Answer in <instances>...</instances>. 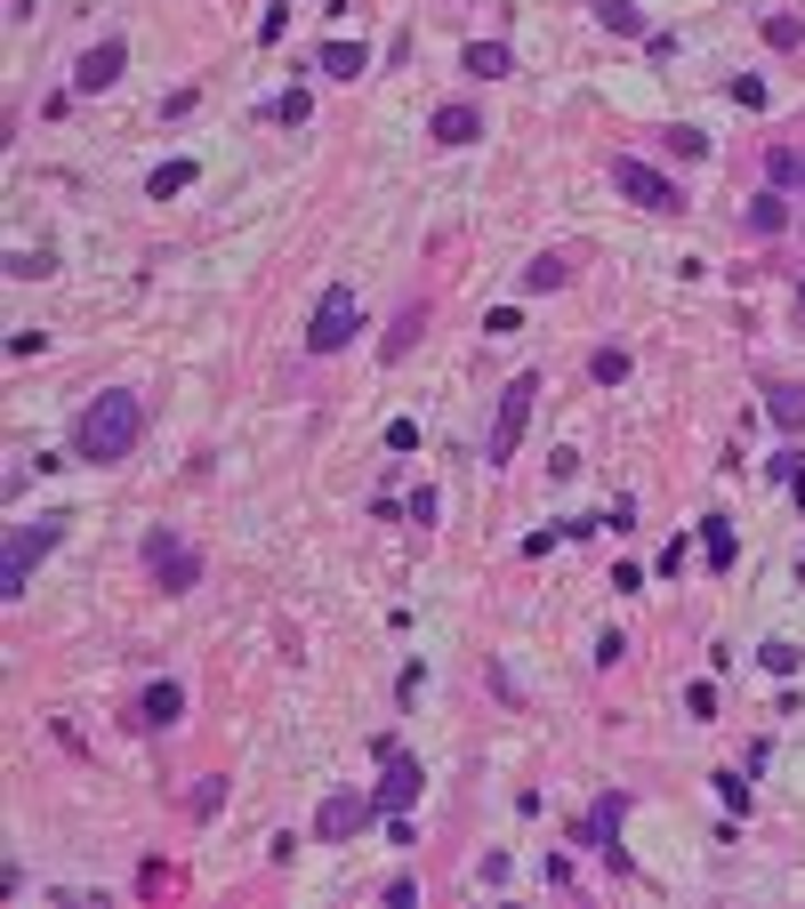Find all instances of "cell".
<instances>
[{
	"instance_id": "1",
	"label": "cell",
	"mask_w": 805,
	"mask_h": 909,
	"mask_svg": "<svg viewBox=\"0 0 805 909\" xmlns=\"http://www.w3.org/2000/svg\"><path fill=\"white\" fill-rule=\"evenodd\" d=\"M137 435H146V403L130 395V386H106L89 410H81V427H73V459H89V467H113V459H130Z\"/></svg>"
},
{
	"instance_id": "2",
	"label": "cell",
	"mask_w": 805,
	"mask_h": 909,
	"mask_svg": "<svg viewBox=\"0 0 805 909\" xmlns=\"http://www.w3.org/2000/svg\"><path fill=\"white\" fill-rule=\"evenodd\" d=\"M532 403H540V379H532V370L500 386V410H491V435H484V459L491 467L515 459V443H524V427H532Z\"/></svg>"
},
{
	"instance_id": "3",
	"label": "cell",
	"mask_w": 805,
	"mask_h": 909,
	"mask_svg": "<svg viewBox=\"0 0 805 909\" xmlns=\"http://www.w3.org/2000/svg\"><path fill=\"white\" fill-rule=\"evenodd\" d=\"M57 540H65V524H57V515H40V524H9V548H0V595H25L33 564H40Z\"/></svg>"
},
{
	"instance_id": "4",
	"label": "cell",
	"mask_w": 805,
	"mask_h": 909,
	"mask_svg": "<svg viewBox=\"0 0 805 909\" xmlns=\"http://www.w3.org/2000/svg\"><path fill=\"white\" fill-rule=\"evenodd\" d=\"M363 330V315H355V291L346 282H330V291L315 298V315H306V355H339L346 339Z\"/></svg>"
},
{
	"instance_id": "5",
	"label": "cell",
	"mask_w": 805,
	"mask_h": 909,
	"mask_svg": "<svg viewBox=\"0 0 805 909\" xmlns=\"http://www.w3.org/2000/svg\"><path fill=\"white\" fill-rule=\"evenodd\" d=\"M146 572H154V588H170V595H185L202 580V555L178 540V531H146Z\"/></svg>"
},
{
	"instance_id": "6",
	"label": "cell",
	"mask_w": 805,
	"mask_h": 909,
	"mask_svg": "<svg viewBox=\"0 0 805 909\" xmlns=\"http://www.w3.org/2000/svg\"><path fill=\"white\" fill-rule=\"evenodd\" d=\"M612 185H621L629 201H645V210H660V218H669V210H685V194H676V185L660 177L652 161H636V153H621V161H612Z\"/></svg>"
},
{
	"instance_id": "7",
	"label": "cell",
	"mask_w": 805,
	"mask_h": 909,
	"mask_svg": "<svg viewBox=\"0 0 805 909\" xmlns=\"http://www.w3.org/2000/svg\"><path fill=\"white\" fill-rule=\"evenodd\" d=\"M419 789H427V773H419V757H379V789H370V797H379V813H411V804H419Z\"/></svg>"
},
{
	"instance_id": "8",
	"label": "cell",
	"mask_w": 805,
	"mask_h": 909,
	"mask_svg": "<svg viewBox=\"0 0 805 909\" xmlns=\"http://www.w3.org/2000/svg\"><path fill=\"white\" fill-rule=\"evenodd\" d=\"M370 821H387V813H379V797H330L322 813H315V837H322V845H339V837L370 830Z\"/></svg>"
},
{
	"instance_id": "9",
	"label": "cell",
	"mask_w": 805,
	"mask_h": 909,
	"mask_svg": "<svg viewBox=\"0 0 805 909\" xmlns=\"http://www.w3.org/2000/svg\"><path fill=\"white\" fill-rule=\"evenodd\" d=\"M621 813H629V797L621 789H605V797H596V813H588V845H605V861H612V870H629V845H621Z\"/></svg>"
},
{
	"instance_id": "10",
	"label": "cell",
	"mask_w": 805,
	"mask_h": 909,
	"mask_svg": "<svg viewBox=\"0 0 805 909\" xmlns=\"http://www.w3.org/2000/svg\"><path fill=\"white\" fill-rule=\"evenodd\" d=\"M121 65H130V49H121V40H97V49L73 65V97H106L121 81Z\"/></svg>"
},
{
	"instance_id": "11",
	"label": "cell",
	"mask_w": 805,
	"mask_h": 909,
	"mask_svg": "<svg viewBox=\"0 0 805 909\" xmlns=\"http://www.w3.org/2000/svg\"><path fill=\"white\" fill-rule=\"evenodd\" d=\"M178 716H185V685H178V676H154V685L137 692V725L161 733V725H178Z\"/></svg>"
},
{
	"instance_id": "12",
	"label": "cell",
	"mask_w": 805,
	"mask_h": 909,
	"mask_svg": "<svg viewBox=\"0 0 805 909\" xmlns=\"http://www.w3.org/2000/svg\"><path fill=\"white\" fill-rule=\"evenodd\" d=\"M427 130H436V146H476V137H484V113H476V106H436Z\"/></svg>"
},
{
	"instance_id": "13",
	"label": "cell",
	"mask_w": 805,
	"mask_h": 909,
	"mask_svg": "<svg viewBox=\"0 0 805 909\" xmlns=\"http://www.w3.org/2000/svg\"><path fill=\"white\" fill-rule=\"evenodd\" d=\"M315 65H322L330 81H363V73H370V49H363V40H322Z\"/></svg>"
},
{
	"instance_id": "14",
	"label": "cell",
	"mask_w": 805,
	"mask_h": 909,
	"mask_svg": "<svg viewBox=\"0 0 805 909\" xmlns=\"http://www.w3.org/2000/svg\"><path fill=\"white\" fill-rule=\"evenodd\" d=\"M700 548H709V572H733L741 540H733V524H725V515H700Z\"/></svg>"
},
{
	"instance_id": "15",
	"label": "cell",
	"mask_w": 805,
	"mask_h": 909,
	"mask_svg": "<svg viewBox=\"0 0 805 909\" xmlns=\"http://www.w3.org/2000/svg\"><path fill=\"white\" fill-rule=\"evenodd\" d=\"M564 282H572V258H564V250H540V258L524 266V291H532V298H540V291H564Z\"/></svg>"
},
{
	"instance_id": "16",
	"label": "cell",
	"mask_w": 805,
	"mask_h": 909,
	"mask_svg": "<svg viewBox=\"0 0 805 909\" xmlns=\"http://www.w3.org/2000/svg\"><path fill=\"white\" fill-rule=\"evenodd\" d=\"M460 65L476 73V81H508V73H515V57L500 49V40H467V57H460Z\"/></svg>"
},
{
	"instance_id": "17",
	"label": "cell",
	"mask_w": 805,
	"mask_h": 909,
	"mask_svg": "<svg viewBox=\"0 0 805 909\" xmlns=\"http://www.w3.org/2000/svg\"><path fill=\"white\" fill-rule=\"evenodd\" d=\"M766 419L781 427V435H805V386H773V395H766Z\"/></svg>"
},
{
	"instance_id": "18",
	"label": "cell",
	"mask_w": 805,
	"mask_h": 909,
	"mask_svg": "<svg viewBox=\"0 0 805 909\" xmlns=\"http://www.w3.org/2000/svg\"><path fill=\"white\" fill-rule=\"evenodd\" d=\"M419 330H427V306H403V322L387 330V363H403L411 346H419Z\"/></svg>"
},
{
	"instance_id": "19",
	"label": "cell",
	"mask_w": 805,
	"mask_h": 909,
	"mask_svg": "<svg viewBox=\"0 0 805 909\" xmlns=\"http://www.w3.org/2000/svg\"><path fill=\"white\" fill-rule=\"evenodd\" d=\"M185 185H194V161H161V170L146 177V194H154V201H178Z\"/></svg>"
},
{
	"instance_id": "20",
	"label": "cell",
	"mask_w": 805,
	"mask_h": 909,
	"mask_svg": "<svg viewBox=\"0 0 805 909\" xmlns=\"http://www.w3.org/2000/svg\"><path fill=\"white\" fill-rule=\"evenodd\" d=\"M588 379H596V386H621V379H629V346H596V355H588Z\"/></svg>"
},
{
	"instance_id": "21",
	"label": "cell",
	"mask_w": 805,
	"mask_h": 909,
	"mask_svg": "<svg viewBox=\"0 0 805 909\" xmlns=\"http://www.w3.org/2000/svg\"><path fill=\"white\" fill-rule=\"evenodd\" d=\"M596 25H605V33H645V9H629V0H596Z\"/></svg>"
},
{
	"instance_id": "22",
	"label": "cell",
	"mask_w": 805,
	"mask_h": 909,
	"mask_svg": "<svg viewBox=\"0 0 805 909\" xmlns=\"http://www.w3.org/2000/svg\"><path fill=\"white\" fill-rule=\"evenodd\" d=\"M660 146H669L676 161H709V137L700 130H660Z\"/></svg>"
},
{
	"instance_id": "23",
	"label": "cell",
	"mask_w": 805,
	"mask_h": 909,
	"mask_svg": "<svg viewBox=\"0 0 805 909\" xmlns=\"http://www.w3.org/2000/svg\"><path fill=\"white\" fill-rule=\"evenodd\" d=\"M781 225H790V210H781L773 194H757L749 201V234H781Z\"/></svg>"
},
{
	"instance_id": "24",
	"label": "cell",
	"mask_w": 805,
	"mask_h": 909,
	"mask_svg": "<svg viewBox=\"0 0 805 909\" xmlns=\"http://www.w3.org/2000/svg\"><path fill=\"white\" fill-rule=\"evenodd\" d=\"M717 781V797H725V813L741 821V813H749V781H741V773H709Z\"/></svg>"
},
{
	"instance_id": "25",
	"label": "cell",
	"mask_w": 805,
	"mask_h": 909,
	"mask_svg": "<svg viewBox=\"0 0 805 909\" xmlns=\"http://www.w3.org/2000/svg\"><path fill=\"white\" fill-rule=\"evenodd\" d=\"M766 40H773V49H797V40H805V16H766Z\"/></svg>"
},
{
	"instance_id": "26",
	"label": "cell",
	"mask_w": 805,
	"mask_h": 909,
	"mask_svg": "<svg viewBox=\"0 0 805 909\" xmlns=\"http://www.w3.org/2000/svg\"><path fill=\"white\" fill-rule=\"evenodd\" d=\"M621 660H629V636L605 628V636H596V668H621Z\"/></svg>"
},
{
	"instance_id": "27",
	"label": "cell",
	"mask_w": 805,
	"mask_h": 909,
	"mask_svg": "<svg viewBox=\"0 0 805 909\" xmlns=\"http://www.w3.org/2000/svg\"><path fill=\"white\" fill-rule=\"evenodd\" d=\"M218 804H225V781H218V773H210V781H194V813H202V821H210V813H218Z\"/></svg>"
},
{
	"instance_id": "28",
	"label": "cell",
	"mask_w": 805,
	"mask_h": 909,
	"mask_svg": "<svg viewBox=\"0 0 805 909\" xmlns=\"http://www.w3.org/2000/svg\"><path fill=\"white\" fill-rule=\"evenodd\" d=\"M49 266H57L49 250H25V258H9V274H16V282H40V274H49Z\"/></svg>"
},
{
	"instance_id": "29",
	"label": "cell",
	"mask_w": 805,
	"mask_h": 909,
	"mask_svg": "<svg viewBox=\"0 0 805 909\" xmlns=\"http://www.w3.org/2000/svg\"><path fill=\"white\" fill-rule=\"evenodd\" d=\"M266 113H275V121H306L315 106H306V89H282V97H275V106H266Z\"/></svg>"
},
{
	"instance_id": "30",
	"label": "cell",
	"mask_w": 805,
	"mask_h": 909,
	"mask_svg": "<svg viewBox=\"0 0 805 909\" xmlns=\"http://www.w3.org/2000/svg\"><path fill=\"white\" fill-rule=\"evenodd\" d=\"M766 177H773V185H797V153L773 146V153H766Z\"/></svg>"
},
{
	"instance_id": "31",
	"label": "cell",
	"mask_w": 805,
	"mask_h": 909,
	"mask_svg": "<svg viewBox=\"0 0 805 909\" xmlns=\"http://www.w3.org/2000/svg\"><path fill=\"white\" fill-rule=\"evenodd\" d=\"M757 660H766V676H797V644H766Z\"/></svg>"
},
{
	"instance_id": "32",
	"label": "cell",
	"mask_w": 805,
	"mask_h": 909,
	"mask_svg": "<svg viewBox=\"0 0 805 909\" xmlns=\"http://www.w3.org/2000/svg\"><path fill=\"white\" fill-rule=\"evenodd\" d=\"M484 330H491V339H515V330H524V315H515V306H491Z\"/></svg>"
},
{
	"instance_id": "33",
	"label": "cell",
	"mask_w": 805,
	"mask_h": 909,
	"mask_svg": "<svg viewBox=\"0 0 805 909\" xmlns=\"http://www.w3.org/2000/svg\"><path fill=\"white\" fill-rule=\"evenodd\" d=\"M790 500H797V507H805V467H797V475H790Z\"/></svg>"
},
{
	"instance_id": "34",
	"label": "cell",
	"mask_w": 805,
	"mask_h": 909,
	"mask_svg": "<svg viewBox=\"0 0 805 909\" xmlns=\"http://www.w3.org/2000/svg\"><path fill=\"white\" fill-rule=\"evenodd\" d=\"M797 194H805V153H797Z\"/></svg>"
}]
</instances>
